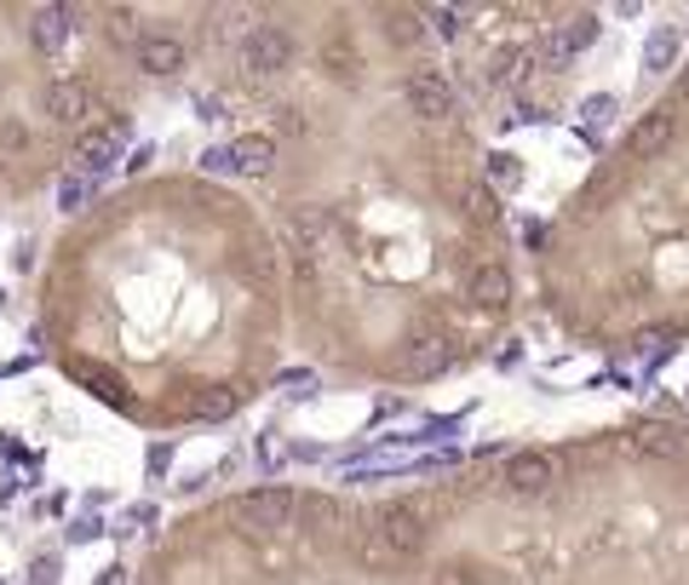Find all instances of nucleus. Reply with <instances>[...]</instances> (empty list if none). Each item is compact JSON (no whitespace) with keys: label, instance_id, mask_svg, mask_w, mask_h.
<instances>
[{"label":"nucleus","instance_id":"4468645a","mask_svg":"<svg viewBox=\"0 0 689 585\" xmlns=\"http://www.w3.org/2000/svg\"><path fill=\"white\" fill-rule=\"evenodd\" d=\"M69 23H76V7H34V12H29V47L47 52V58L63 52Z\"/></svg>","mask_w":689,"mask_h":585},{"label":"nucleus","instance_id":"0eeeda50","mask_svg":"<svg viewBox=\"0 0 689 585\" xmlns=\"http://www.w3.org/2000/svg\"><path fill=\"white\" fill-rule=\"evenodd\" d=\"M627 442L638 447L643 460H683L689 454V431L672 425V420H632Z\"/></svg>","mask_w":689,"mask_h":585},{"label":"nucleus","instance_id":"b1692460","mask_svg":"<svg viewBox=\"0 0 689 585\" xmlns=\"http://www.w3.org/2000/svg\"><path fill=\"white\" fill-rule=\"evenodd\" d=\"M535 75V52L529 47H506L500 58H495V81L500 87H523Z\"/></svg>","mask_w":689,"mask_h":585},{"label":"nucleus","instance_id":"423d86ee","mask_svg":"<svg viewBox=\"0 0 689 585\" xmlns=\"http://www.w3.org/2000/svg\"><path fill=\"white\" fill-rule=\"evenodd\" d=\"M551 482H558V460L540 454V447H529V454H511V460H506V488H511V494L540 500V494H551Z\"/></svg>","mask_w":689,"mask_h":585},{"label":"nucleus","instance_id":"412c9836","mask_svg":"<svg viewBox=\"0 0 689 585\" xmlns=\"http://www.w3.org/2000/svg\"><path fill=\"white\" fill-rule=\"evenodd\" d=\"M357 557H362V568H373V574H391V568H402V563H408L402 551H397L391 539H379L373 528H362V534H357Z\"/></svg>","mask_w":689,"mask_h":585},{"label":"nucleus","instance_id":"473e14b6","mask_svg":"<svg viewBox=\"0 0 689 585\" xmlns=\"http://www.w3.org/2000/svg\"><path fill=\"white\" fill-rule=\"evenodd\" d=\"M615 115V98H586V121H609Z\"/></svg>","mask_w":689,"mask_h":585},{"label":"nucleus","instance_id":"cd10ccee","mask_svg":"<svg viewBox=\"0 0 689 585\" xmlns=\"http://www.w3.org/2000/svg\"><path fill=\"white\" fill-rule=\"evenodd\" d=\"M672 344H678L672 327H638V333H632V351H638V356H661V351H672Z\"/></svg>","mask_w":689,"mask_h":585},{"label":"nucleus","instance_id":"bb28decb","mask_svg":"<svg viewBox=\"0 0 689 585\" xmlns=\"http://www.w3.org/2000/svg\"><path fill=\"white\" fill-rule=\"evenodd\" d=\"M517 179H523V161L517 155H489V190H517Z\"/></svg>","mask_w":689,"mask_h":585},{"label":"nucleus","instance_id":"a211bd4d","mask_svg":"<svg viewBox=\"0 0 689 585\" xmlns=\"http://www.w3.org/2000/svg\"><path fill=\"white\" fill-rule=\"evenodd\" d=\"M276 167V138L264 132H248L230 144V172H248V179H264V172Z\"/></svg>","mask_w":689,"mask_h":585},{"label":"nucleus","instance_id":"6e6552de","mask_svg":"<svg viewBox=\"0 0 689 585\" xmlns=\"http://www.w3.org/2000/svg\"><path fill=\"white\" fill-rule=\"evenodd\" d=\"M368 528H373L379 539H391V545L402 551V557H420V551H426V516H420V511H408V505H386Z\"/></svg>","mask_w":689,"mask_h":585},{"label":"nucleus","instance_id":"7ed1b4c3","mask_svg":"<svg viewBox=\"0 0 689 585\" xmlns=\"http://www.w3.org/2000/svg\"><path fill=\"white\" fill-rule=\"evenodd\" d=\"M672 144H678V110L661 103V110H649L627 138H620V155H627V161H655V155H667Z\"/></svg>","mask_w":689,"mask_h":585},{"label":"nucleus","instance_id":"c756f323","mask_svg":"<svg viewBox=\"0 0 689 585\" xmlns=\"http://www.w3.org/2000/svg\"><path fill=\"white\" fill-rule=\"evenodd\" d=\"M29 144H34V138H29V127H23V121H0V155H7V161L29 155Z\"/></svg>","mask_w":689,"mask_h":585},{"label":"nucleus","instance_id":"9b49d317","mask_svg":"<svg viewBox=\"0 0 689 585\" xmlns=\"http://www.w3.org/2000/svg\"><path fill=\"white\" fill-rule=\"evenodd\" d=\"M138 69H144L150 81L179 75V69H184V41H179V34H161V29L138 34Z\"/></svg>","mask_w":689,"mask_h":585},{"label":"nucleus","instance_id":"20e7f679","mask_svg":"<svg viewBox=\"0 0 689 585\" xmlns=\"http://www.w3.org/2000/svg\"><path fill=\"white\" fill-rule=\"evenodd\" d=\"M448 367V339L437 327H413L402 339V379H413V385H426V379H437Z\"/></svg>","mask_w":689,"mask_h":585},{"label":"nucleus","instance_id":"dca6fc26","mask_svg":"<svg viewBox=\"0 0 689 585\" xmlns=\"http://www.w3.org/2000/svg\"><path fill=\"white\" fill-rule=\"evenodd\" d=\"M322 235H328V213H322V206H293V213H288V241H293V253H299V259L317 264Z\"/></svg>","mask_w":689,"mask_h":585},{"label":"nucleus","instance_id":"f03ea898","mask_svg":"<svg viewBox=\"0 0 689 585\" xmlns=\"http://www.w3.org/2000/svg\"><path fill=\"white\" fill-rule=\"evenodd\" d=\"M241 63H248V75H282L293 63V34L282 23H253L241 34Z\"/></svg>","mask_w":689,"mask_h":585},{"label":"nucleus","instance_id":"4be33fe9","mask_svg":"<svg viewBox=\"0 0 689 585\" xmlns=\"http://www.w3.org/2000/svg\"><path fill=\"white\" fill-rule=\"evenodd\" d=\"M76 379L92 391V396H103L110 407H127V385H121V373H110V367H92V362H76Z\"/></svg>","mask_w":689,"mask_h":585},{"label":"nucleus","instance_id":"ddd939ff","mask_svg":"<svg viewBox=\"0 0 689 585\" xmlns=\"http://www.w3.org/2000/svg\"><path fill=\"white\" fill-rule=\"evenodd\" d=\"M455 206H460V219H466L471 230H495V224H500V195L489 190V179L455 184Z\"/></svg>","mask_w":689,"mask_h":585},{"label":"nucleus","instance_id":"1a4fd4ad","mask_svg":"<svg viewBox=\"0 0 689 585\" xmlns=\"http://www.w3.org/2000/svg\"><path fill=\"white\" fill-rule=\"evenodd\" d=\"M466 299H471V310H482V316H500V310L511 304V275H506V264L482 259V264L466 275Z\"/></svg>","mask_w":689,"mask_h":585},{"label":"nucleus","instance_id":"72a5a7b5","mask_svg":"<svg viewBox=\"0 0 689 585\" xmlns=\"http://www.w3.org/2000/svg\"><path fill=\"white\" fill-rule=\"evenodd\" d=\"M224 167H230V150H207L201 155V172H224Z\"/></svg>","mask_w":689,"mask_h":585},{"label":"nucleus","instance_id":"9d476101","mask_svg":"<svg viewBox=\"0 0 689 585\" xmlns=\"http://www.w3.org/2000/svg\"><path fill=\"white\" fill-rule=\"evenodd\" d=\"M47 115H52L58 127H81V121L92 115V87H87L81 75H58V81L47 87Z\"/></svg>","mask_w":689,"mask_h":585},{"label":"nucleus","instance_id":"aec40b11","mask_svg":"<svg viewBox=\"0 0 689 585\" xmlns=\"http://www.w3.org/2000/svg\"><path fill=\"white\" fill-rule=\"evenodd\" d=\"M299 523H304L310 534H333V528L344 523V511H339L333 494H304V500H299Z\"/></svg>","mask_w":689,"mask_h":585},{"label":"nucleus","instance_id":"c85d7f7f","mask_svg":"<svg viewBox=\"0 0 689 585\" xmlns=\"http://www.w3.org/2000/svg\"><path fill=\"white\" fill-rule=\"evenodd\" d=\"M426 585H482V574H477L471 563H437V568L426 574Z\"/></svg>","mask_w":689,"mask_h":585},{"label":"nucleus","instance_id":"2eb2a0df","mask_svg":"<svg viewBox=\"0 0 689 585\" xmlns=\"http://www.w3.org/2000/svg\"><path fill=\"white\" fill-rule=\"evenodd\" d=\"M121 150V132L116 127H92L76 138V150H69V161H76V172H98V167H110Z\"/></svg>","mask_w":689,"mask_h":585},{"label":"nucleus","instance_id":"2f4dec72","mask_svg":"<svg viewBox=\"0 0 689 585\" xmlns=\"http://www.w3.org/2000/svg\"><path fill=\"white\" fill-rule=\"evenodd\" d=\"M81 201H87V184H81V179H63V190H58V206L69 213V206H81Z\"/></svg>","mask_w":689,"mask_h":585},{"label":"nucleus","instance_id":"f3484780","mask_svg":"<svg viewBox=\"0 0 689 585\" xmlns=\"http://www.w3.org/2000/svg\"><path fill=\"white\" fill-rule=\"evenodd\" d=\"M379 23H386V41L391 47H426L431 41V23L420 7H386L379 12Z\"/></svg>","mask_w":689,"mask_h":585},{"label":"nucleus","instance_id":"39448f33","mask_svg":"<svg viewBox=\"0 0 689 585\" xmlns=\"http://www.w3.org/2000/svg\"><path fill=\"white\" fill-rule=\"evenodd\" d=\"M408 103H413V115L420 121H448L455 115V87H448V75L442 69H413L408 75Z\"/></svg>","mask_w":689,"mask_h":585},{"label":"nucleus","instance_id":"6ab92c4d","mask_svg":"<svg viewBox=\"0 0 689 585\" xmlns=\"http://www.w3.org/2000/svg\"><path fill=\"white\" fill-rule=\"evenodd\" d=\"M322 69H328V75H333V81H357V75H362V58H357V41H351V34H344V29H333V34H328V41H322Z\"/></svg>","mask_w":689,"mask_h":585},{"label":"nucleus","instance_id":"f257e3e1","mask_svg":"<svg viewBox=\"0 0 689 585\" xmlns=\"http://www.w3.org/2000/svg\"><path fill=\"white\" fill-rule=\"evenodd\" d=\"M299 516V500L293 488H253V494H241L230 505V523L241 534H253V539H270V534H282L288 523Z\"/></svg>","mask_w":689,"mask_h":585},{"label":"nucleus","instance_id":"7c9ffc66","mask_svg":"<svg viewBox=\"0 0 689 585\" xmlns=\"http://www.w3.org/2000/svg\"><path fill=\"white\" fill-rule=\"evenodd\" d=\"M103 29H110V41H132V47H138V34H132V12H127V7H110V12H103Z\"/></svg>","mask_w":689,"mask_h":585},{"label":"nucleus","instance_id":"5701e85b","mask_svg":"<svg viewBox=\"0 0 689 585\" xmlns=\"http://www.w3.org/2000/svg\"><path fill=\"white\" fill-rule=\"evenodd\" d=\"M236 413V391H224V385H201V391H190V420H230Z\"/></svg>","mask_w":689,"mask_h":585},{"label":"nucleus","instance_id":"f8f14e48","mask_svg":"<svg viewBox=\"0 0 689 585\" xmlns=\"http://www.w3.org/2000/svg\"><path fill=\"white\" fill-rule=\"evenodd\" d=\"M592 41H598V18H592V12H575V18H563L558 29H546V47H540V52H546L551 63H569V58H580Z\"/></svg>","mask_w":689,"mask_h":585},{"label":"nucleus","instance_id":"393cba45","mask_svg":"<svg viewBox=\"0 0 689 585\" xmlns=\"http://www.w3.org/2000/svg\"><path fill=\"white\" fill-rule=\"evenodd\" d=\"M678 58V34L661 29V34H649V47H643V63H649V75H661V69Z\"/></svg>","mask_w":689,"mask_h":585},{"label":"nucleus","instance_id":"a878e982","mask_svg":"<svg viewBox=\"0 0 689 585\" xmlns=\"http://www.w3.org/2000/svg\"><path fill=\"white\" fill-rule=\"evenodd\" d=\"M426 23H431L437 41H455L460 23H466V7H426Z\"/></svg>","mask_w":689,"mask_h":585}]
</instances>
